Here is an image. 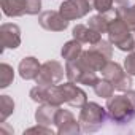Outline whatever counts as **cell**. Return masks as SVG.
<instances>
[{
	"label": "cell",
	"instance_id": "4fadbf2b",
	"mask_svg": "<svg viewBox=\"0 0 135 135\" xmlns=\"http://www.w3.org/2000/svg\"><path fill=\"white\" fill-rule=\"evenodd\" d=\"M60 107L57 105H52V103H41L37 111H35V121L37 124H43V126H52L56 122V114H57V110Z\"/></svg>",
	"mask_w": 135,
	"mask_h": 135
},
{
	"label": "cell",
	"instance_id": "6da1fadb",
	"mask_svg": "<svg viewBox=\"0 0 135 135\" xmlns=\"http://www.w3.org/2000/svg\"><path fill=\"white\" fill-rule=\"evenodd\" d=\"M78 121H80L81 130H84V132H94V130L100 129L103 126V122L107 121V110L102 108L95 102H86L81 107Z\"/></svg>",
	"mask_w": 135,
	"mask_h": 135
},
{
	"label": "cell",
	"instance_id": "e0dca14e",
	"mask_svg": "<svg viewBox=\"0 0 135 135\" xmlns=\"http://www.w3.org/2000/svg\"><path fill=\"white\" fill-rule=\"evenodd\" d=\"M100 72H102V76H103L105 80L114 83L126 70H122V67H121L119 64H116V62H113V60H108V62L103 65V69H102Z\"/></svg>",
	"mask_w": 135,
	"mask_h": 135
},
{
	"label": "cell",
	"instance_id": "ffe728a7",
	"mask_svg": "<svg viewBox=\"0 0 135 135\" xmlns=\"http://www.w3.org/2000/svg\"><path fill=\"white\" fill-rule=\"evenodd\" d=\"M15 111V100L10 95H0V122H5Z\"/></svg>",
	"mask_w": 135,
	"mask_h": 135
},
{
	"label": "cell",
	"instance_id": "2e32d148",
	"mask_svg": "<svg viewBox=\"0 0 135 135\" xmlns=\"http://www.w3.org/2000/svg\"><path fill=\"white\" fill-rule=\"evenodd\" d=\"M83 43H80L78 40H70V41H67L64 46H62V49H60V56H62V59H65L67 62L69 60H75V59H78L80 56H81V52H83V46H81Z\"/></svg>",
	"mask_w": 135,
	"mask_h": 135
},
{
	"label": "cell",
	"instance_id": "d6986e66",
	"mask_svg": "<svg viewBox=\"0 0 135 135\" xmlns=\"http://www.w3.org/2000/svg\"><path fill=\"white\" fill-rule=\"evenodd\" d=\"M108 24H110V19L105 15H102V13H99L95 16H91L89 21H88V26L91 29H94L95 32H99V33H107Z\"/></svg>",
	"mask_w": 135,
	"mask_h": 135
},
{
	"label": "cell",
	"instance_id": "ac0fdd59",
	"mask_svg": "<svg viewBox=\"0 0 135 135\" xmlns=\"http://www.w3.org/2000/svg\"><path fill=\"white\" fill-rule=\"evenodd\" d=\"M116 16L121 18L132 32H135V10L132 8V5H119L116 8Z\"/></svg>",
	"mask_w": 135,
	"mask_h": 135
},
{
	"label": "cell",
	"instance_id": "f1b7e54d",
	"mask_svg": "<svg viewBox=\"0 0 135 135\" xmlns=\"http://www.w3.org/2000/svg\"><path fill=\"white\" fill-rule=\"evenodd\" d=\"M24 133H46V135H54V130H52L49 126L38 124V126H35V127H30V129H27Z\"/></svg>",
	"mask_w": 135,
	"mask_h": 135
},
{
	"label": "cell",
	"instance_id": "5b68a950",
	"mask_svg": "<svg viewBox=\"0 0 135 135\" xmlns=\"http://www.w3.org/2000/svg\"><path fill=\"white\" fill-rule=\"evenodd\" d=\"M54 126L57 127L59 135H76L81 132L80 121L75 119L73 113H70L69 110H62V108L57 110Z\"/></svg>",
	"mask_w": 135,
	"mask_h": 135
},
{
	"label": "cell",
	"instance_id": "9c48e42d",
	"mask_svg": "<svg viewBox=\"0 0 135 135\" xmlns=\"http://www.w3.org/2000/svg\"><path fill=\"white\" fill-rule=\"evenodd\" d=\"M0 40H2V51L7 48L16 49L21 45V29L13 22L2 24V27H0Z\"/></svg>",
	"mask_w": 135,
	"mask_h": 135
},
{
	"label": "cell",
	"instance_id": "44dd1931",
	"mask_svg": "<svg viewBox=\"0 0 135 135\" xmlns=\"http://www.w3.org/2000/svg\"><path fill=\"white\" fill-rule=\"evenodd\" d=\"M94 92L99 95V97H103V99H110L113 97V92H114V86L111 81L108 80H99L94 86Z\"/></svg>",
	"mask_w": 135,
	"mask_h": 135
},
{
	"label": "cell",
	"instance_id": "f546056e",
	"mask_svg": "<svg viewBox=\"0 0 135 135\" xmlns=\"http://www.w3.org/2000/svg\"><path fill=\"white\" fill-rule=\"evenodd\" d=\"M126 95L129 97V100L132 102V105H133V110H135V91H132V89H130V91H127V92H126Z\"/></svg>",
	"mask_w": 135,
	"mask_h": 135
},
{
	"label": "cell",
	"instance_id": "8fae6325",
	"mask_svg": "<svg viewBox=\"0 0 135 135\" xmlns=\"http://www.w3.org/2000/svg\"><path fill=\"white\" fill-rule=\"evenodd\" d=\"M40 69H41V64L38 62V59L29 56V57H24L21 62H19V67H18V72H19V76L22 80H35L40 73Z\"/></svg>",
	"mask_w": 135,
	"mask_h": 135
},
{
	"label": "cell",
	"instance_id": "cb8c5ba5",
	"mask_svg": "<svg viewBox=\"0 0 135 135\" xmlns=\"http://www.w3.org/2000/svg\"><path fill=\"white\" fill-rule=\"evenodd\" d=\"M113 86H114L116 91H121V92L130 91V88H132V75H129L127 72H124V73L113 83Z\"/></svg>",
	"mask_w": 135,
	"mask_h": 135
},
{
	"label": "cell",
	"instance_id": "83f0119b",
	"mask_svg": "<svg viewBox=\"0 0 135 135\" xmlns=\"http://www.w3.org/2000/svg\"><path fill=\"white\" fill-rule=\"evenodd\" d=\"M41 11V0H27V10L26 15H38Z\"/></svg>",
	"mask_w": 135,
	"mask_h": 135
},
{
	"label": "cell",
	"instance_id": "7402d4cb",
	"mask_svg": "<svg viewBox=\"0 0 135 135\" xmlns=\"http://www.w3.org/2000/svg\"><path fill=\"white\" fill-rule=\"evenodd\" d=\"M15 80V70L8 64H0V88H8Z\"/></svg>",
	"mask_w": 135,
	"mask_h": 135
},
{
	"label": "cell",
	"instance_id": "30bf717a",
	"mask_svg": "<svg viewBox=\"0 0 135 135\" xmlns=\"http://www.w3.org/2000/svg\"><path fill=\"white\" fill-rule=\"evenodd\" d=\"M107 33H108V40H110V43L111 45H114V46H118L121 41H124L130 33H132V30L127 27V24L121 19V18H113V19H110V24H108V30H107Z\"/></svg>",
	"mask_w": 135,
	"mask_h": 135
},
{
	"label": "cell",
	"instance_id": "1f68e13d",
	"mask_svg": "<svg viewBox=\"0 0 135 135\" xmlns=\"http://www.w3.org/2000/svg\"><path fill=\"white\" fill-rule=\"evenodd\" d=\"M132 8H133V10H135V3H133V5H132Z\"/></svg>",
	"mask_w": 135,
	"mask_h": 135
},
{
	"label": "cell",
	"instance_id": "4dcf8cb0",
	"mask_svg": "<svg viewBox=\"0 0 135 135\" xmlns=\"http://www.w3.org/2000/svg\"><path fill=\"white\" fill-rule=\"evenodd\" d=\"M114 2H116L118 5H126V3L129 2V0H114Z\"/></svg>",
	"mask_w": 135,
	"mask_h": 135
},
{
	"label": "cell",
	"instance_id": "3957f363",
	"mask_svg": "<svg viewBox=\"0 0 135 135\" xmlns=\"http://www.w3.org/2000/svg\"><path fill=\"white\" fill-rule=\"evenodd\" d=\"M64 73H65V69L62 67L60 62L48 60L41 64V69H40L38 76L35 78V83L41 86H54L64 80Z\"/></svg>",
	"mask_w": 135,
	"mask_h": 135
},
{
	"label": "cell",
	"instance_id": "ba28073f",
	"mask_svg": "<svg viewBox=\"0 0 135 135\" xmlns=\"http://www.w3.org/2000/svg\"><path fill=\"white\" fill-rule=\"evenodd\" d=\"M78 60H80V64L84 67V69L92 70V72H100V70L103 69V65H105L110 59L105 57L102 52H99L95 48L91 46V49L81 52V56L78 57Z\"/></svg>",
	"mask_w": 135,
	"mask_h": 135
},
{
	"label": "cell",
	"instance_id": "9a60e30c",
	"mask_svg": "<svg viewBox=\"0 0 135 135\" xmlns=\"http://www.w3.org/2000/svg\"><path fill=\"white\" fill-rule=\"evenodd\" d=\"M86 70L88 69H84V67L80 64L78 59L69 60V62L65 64V75H67V78H69V81L76 83V84H80V81H81V78H83V75H84Z\"/></svg>",
	"mask_w": 135,
	"mask_h": 135
},
{
	"label": "cell",
	"instance_id": "4316f807",
	"mask_svg": "<svg viewBox=\"0 0 135 135\" xmlns=\"http://www.w3.org/2000/svg\"><path fill=\"white\" fill-rule=\"evenodd\" d=\"M124 70L129 75L135 76V52L133 51L130 54H127V57L124 59Z\"/></svg>",
	"mask_w": 135,
	"mask_h": 135
},
{
	"label": "cell",
	"instance_id": "8992f818",
	"mask_svg": "<svg viewBox=\"0 0 135 135\" xmlns=\"http://www.w3.org/2000/svg\"><path fill=\"white\" fill-rule=\"evenodd\" d=\"M60 91H62V95H64V102L69 103L70 107H76V108H81L86 102H88V95L86 92L76 86V83H64V84H59Z\"/></svg>",
	"mask_w": 135,
	"mask_h": 135
},
{
	"label": "cell",
	"instance_id": "7c38bea8",
	"mask_svg": "<svg viewBox=\"0 0 135 135\" xmlns=\"http://www.w3.org/2000/svg\"><path fill=\"white\" fill-rule=\"evenodd\" d=\"M72 33H73L75 40H78L80 43H88L91 46L102 40V33L95 32L94 29H91L89 26H84V24H76L73 27Z\"/></svg>",
	"mask_w": 135,
	"mask_h": 135
},
{
	"label": "cell",
	"instance_id": "484cf974",
	"mask_svg": "<svg viewBox=\"0 0 135 135\" xmlns=\"http://www.w3.org/2000/svg\"><path fill=\"white\" fill-rule=\"evenodd\" d=\"M113 2L114 0H94V10H97L99 13L105 15L113 8Z\"/></svg>",
	"mask_w": 135,
	"mask_h": 135
},
{
	"label": "cell",
	"instance_id": "d4e9b609",
	"mask_svg": "<svg viewBox=\"0 0 135 135\" xmlns=\"http://www.w3.org/2000/svg\"><path fill=\"white\" fill-rule=\"evenodd\" d=\"M92 48H95L99 52H102L105 57H108V59H111V56H113V48H111V43L110 41H105V40H100V41H97L95 45H92Z\"/></svg>",
	"mask_w": 135,
	"mask_h": 135
},
{
	"label": "cell",
	"instance_id": "7a4b0ae2",
	"mask_svg": "<svg viewBox=\"0 0 135 135\" xmlns=\"http://www.w3.org/2000/svg\"><path fill=\"white\" fill-rule=\"evenodd\" d=\"M107 113L111 118V121H114L118 124H126L135 116L133 105L126 94L110 97L107 102Z\"/></svg>",
	"mask_w": 135,
	"mask_h": 135
},
{
	"label": "cell",
	"instance_id": "603a6c76",
	"mask_svg": "<svg viewBox=\"0 0 135 135\" xmlns=\"http://www.w3.org/2000/svg\"><path fill=\"white\" fill-rule=\"evenodd\" d=\"M48 94H49V86L37 84L35 88L30 89V99L37 103H48Z\"/></svg>",
	"mask_w": 135,
	"mask_h": 135
},
{
	"label": "cell",
	"instance_id": "52a82bcc",
	"mask_svg": "<svg viewBox=\"0 0 135 135\" xmlns=\"http://www.w3.org/2000/svg\"><path fill=\"white\" fill-rule=\"evenodd\" d=\"M38 22L49 32H64L69 27V19H65L60 11H43L38 16Z\"/></svg>",
	"mask_w": 135,
	"mask_h": 135
},
{
	"label": "cell",
	"instance_id": "277c9868",
	"mask_svg": "<svg viewBox=\"0 0 135 135\" xmlns=\"http://www.w3.org/2000/svg\"><path fill=\"white\" fill-rule=\"evenodd\" d=\"M91 10H94V0H64L59 7L60 15L69 21L81 19Z\"/></svg>",
	"mask_w": 135,
	"mask_h": 135
},
{
	"label": "cell",
	"instance_id": "5bb4252c",
	"mask_svg": "<svg viewBox=\"0 0 135 135\" xmlns=\"http://www.w3.org/2000/svg\"><path fill=\"white\" fill-rule=\"evenodd\" d=\"M27 0H2V11L8 18H18L26 15Z\"/></svg>",
	"mask_w": 135,
	"mask_h": 135
}]
</instances>
